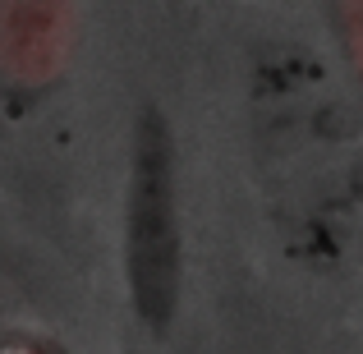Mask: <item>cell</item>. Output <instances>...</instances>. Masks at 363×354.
Returning a JSON list of instances; mask_svg holds the SVG:
<instances>
[{
	"instance_id": "1",
	"label": "cell",
	"mask_w": 363,
	"mask_h": 354,
	"mask_svg": "<svg viewBox=\"0 0 363 354\" xmlns=\"http://www.w3.org/2000/svg\"><path fill=\"white\" fill-rule=\"evenodd\" d=\"M124 281L143 331L166 336L184 299V226H179L175 138L157 106H143L129 143L124 189Z\"/></svg>"
},
{
	"instance_id": "2",
	"label": "cell",
	"mask_w": 363,
	"mask_h": 354,
	"mask_svg": "<svg viewBox=\"0 0 363 354\" xmlns=\"http://www.w3.org/2000/svg\"><path fill=\"white\" fill-rule=\"evenodd\" d=\"M0 354H60V350L46 345L33 331H9V336H0Z\"/></svg>"
}]
</instances>
